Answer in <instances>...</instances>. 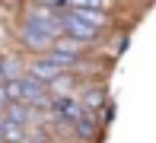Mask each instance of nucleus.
<instances>
[{"label":"nucleus","instance_id":"f257e3e1","mask_svg":"<svg viewBox=\"0 0 156 143\" xmlns=\"http://www.w3.org/2000/svg\"><path fill=\"white\" fill-rule=\"evenodd\" d=\"M26 26H35V29H45L48 35H54V38H61L64 35V13L58 10V6H29L23 16Z\"/></svg>","mask_w":156,"mask_h":143},{"label":"nucleus","instance_id":"f03ea898","mask_svg":"<svg viewBox=\"0 0 156 143\" xmlns=\"http://www.w3.org/2000/svg\"><path fill=\"white\" fill-rule=\"evenodd\" d=\"M19 41H23L29 51H35V57L38 54H48V51H54V45H58V38L54 35H48L45 29H35V26H19Z\"/></svg>","mask_w":156,"mask_h":143},{"label":"nucleus","instance_id":"7ed1b4c3","mask_svg":"<svg viewBox=\"0 0 156 143\" xmlns=\"http://www.w3.org/2000/svg\"><path fill=\"white\" fill-rule=\"evenodd\" d=\"M51 111L58 114V121H61L64 127H73L76 121L86 114L83 102H80V99H73V96H58V99H51Z\"/></svg>","mask_w":156,"mask_h":143},{"label":"nucleus","instance_id":"20e7f679","mask_svg":"<svg viewBox=\"0 0 156 143\" xmlns=\"http://www.w3.org/2000/svg\"><path fill=\"white\" fill-rule=\"evenodd\" d=\"M64 35H70V38H76V41H86V45H93V41H99L102 29L83 23L80 16H73V13L67 10V13H64Z\"/></svg>","mask_w":156,"mask_h":143},{"label":"nucleus","instance_id":"39448f33","mask_svg":"<svg viewBox=\"0 0 156 143\" xmlns=\"http://www.w3.org/2000/svg\"><path fill=\"white\" fill-rule=\"evenodd\" d=\"M29 76H35V80H41L45 86H51L58 76H64L61 67H54V64H48L45 57H35V61L29 64Z\"/></svg>","mask_w":156,"mask_h":143},{"label":"nucleus","instance_id":"423d86ee","mask_svg":"<svg viewBox=\"0 0 156 143\" xmlns=\"http://www.w3.org/2000/svg\"><path fill=\"white\" fill-rule=\"evenodd\" d=\"M3 114H6V121H16V124H23V127H29L35 121V108L29 102H10Z\"/></svg>","mask_w":156,"mask_h":143},{"label":"nucleus","instance_id":"0eeeda50","mask_svg":"<svg viewBox=\"0 0 156 143\" xmlns=\"http://www.w3.org/2000/svg\"><path fill=\"white\" fill-rule=\"evenodd\" d=\"M70 131H73L76 137H80V140L93 143V140L99 137V127H96V118H93V111H86V114H83V118H80V121L73 124V127H70Z\"/></svg>","mask_w":156,"mask_h":143},{"label":"nucleus","instance_id":"6e6552de","mask_svg":"<svg viewBox=\"0 0 156 143\" xmlns=\"http://www.w3.org/2000/svg\"><path fill=\"white\" fill-rule=\"evenodd\" d=\"M0 70H3V83L23 80V76L29 73V67H23V64H19V57H0Z\"/></svg>","mask_w":156,"mask_h":143},{"label":"nucleus","instance_id":"1a4fd4ad","mask_svg":"<svg viewBox=\"0 0 156 143\" xmlns=\"http://www.w3.org/2000/svg\"><path fill=\"white\" fill-rule=\"evenodd\" d=\"M54 51H67V54H73V57H86L89 54V45H86V41L70 38V35H61L58 45H54Z\"/></svg>","mask_w":156,"mask_h":143},{"label":"nucleus","instance_id":"9d476101","mask_svg":"<svg viewBox=\"0 0 156 143\" xmlns=\"http://www.w3.org/2000/svg\"><path fill=\"white\" fill-rule=\"evenodd\" d=\"M83 108L86 111H96V108H102L105 105V86H89L86 92H83Z\"/></svg>","mask_w":156,"mask_h":143},{"label":"nucleus","instance_id":"9b49d317","mask_svg":"<svg viewBox=\"0 0 156 143\" xmlns=\"http://www.w3.org/2000/svg\"><path fill=\"white\" fill-rule=\"evenodd\" d=\"M70 13L80 16L83 23L96 26V29H105V26H108V13H105V10H70Z\"/></svg>","mask_w":156,"mask_h":143},{"label":"nucleus","instance_id":"f8f14e48","mask_svg":"<svg viewBox=\"0 0 156 143\" xmlns=\"http://www.w3.org/2000/svg\"><path fill=\"white\" fill-rule=\"evenodd\" d=\"M3 143H26V127L16 121H6L3 124Z\"/></svg>","mask_w":156,"mask_h":143},{"label":"nucleus","instance_id":"ddd939ff","mask_svg":"<svg viewBox=\"0 0 156 143\" xmlns=\"http://www.w3.org/2000/svg\"><path fill=\"white\" fill-rule=\"evenodd\" d=\"M67 10H112V0H67Z\"/></svg>","mask_w":156,"mask_h":143},{"label":"nucleus","instance_id":"4468645a","mask_svg":"<svg viewBox=\"0 0 156 143\" xmlns=\"http://www.w3.org/2000/svg\"><path fill=\"white\" fill-rule=\"evenodd\" d=\"M3 89H6V99H10V102H26V86H23V80L3 83Z\"/></svg>","mask_w":156,"mask_h":143},{"label":"nucleus","instance_id":"2eb2a0df","mask_svg":"<svg viewBox=\"0 0 156 143\" xmlns=\"http://www.w3.org/2000/svg\"><path fill=\"white\" fill-rule=\"evenodd\" d=\"M73 86H76V80H73L70 73H64V76H58V80L51 83V89L58 92V96H70V89H73Z\"/></svg>","mask_w":156,"mask_h":143},{"label":"nucleus","instance_id":"dca6fc26","mask_svg":"<svg viewBox=\"0 0 156 143\" xmlns=\"http://www.w3.org/2000/svg\"><path fill=\"white\" fill-rule=\"evenodd\" d=\"M32 3L35 6H58L61 10V6H67V0H32Z\"/></svg>","mask_w":156,"mask_h":143}]
</instances>
